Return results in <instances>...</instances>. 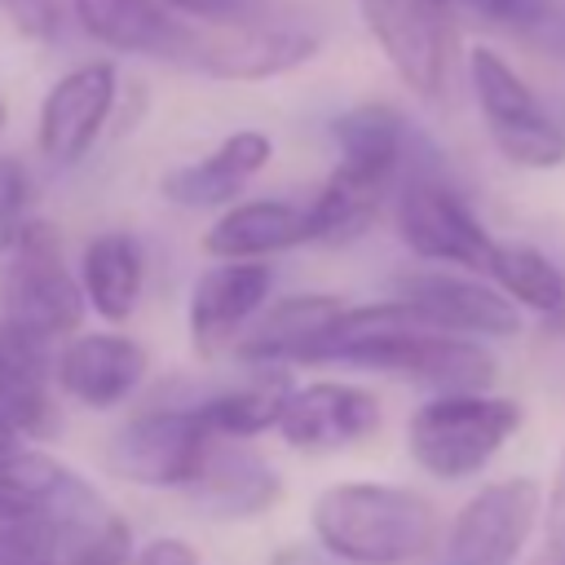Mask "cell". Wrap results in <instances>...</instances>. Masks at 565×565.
<instances>
[{"label": "cell", "mask_w": 565, "mask_h": 565, "mask_svg": "<svg viewBox=\"0 0 565 565\" xmlns=\"http://www.w3.org/2000/svg\"><path fill=\"white\" fill-rule=\"evenodd\" d=\"M305 362L371 366L406 375L415 384H433L441 393H486L494 384V358L477 340L424 322L402 300L349 305Z\"/></svg>", "instance_id": "cell-1"}, {"label": "cell", "mask_w": 565, "mask_h": 565, "mask_svg": "<svg viewBox=\"0 0 565 565\" xmlns=\"http://www.w3.org/2000/svg\"><path fill=\"white\" fill-rule=\"evenodd\" d=\"M309 525L335 561L349 565H406L437 547V508L406 486L384 481H335L313 508Z\"/></svg>", "instance_id": "cell-2"}, {"label": "cell", "mask_w": 565, "mask_h": 565, "mask_svg": "<svg viewBox=\"0 0 565 565\" xmlns=\"http://www.w3.org/2000/svg\"><path fill=\"white\" fill-rule=\"evenodd\" d=\"M331 141L340 150V163L309 199V207L318 243H349L375 221L397 181L406 154V124L393 106L366 102L331 119Z\"/></svg>", "instance_id": "cell-3"}, {"label": "cell", "mask_w": 565, "mask_h": 565, "mask_svg": "<svg viewBox=\"0 0 565 565\" xmlns=\"http://www.w3.org/2000/svg\"><path fill=\"white\" fill-rule=\"evenodd\" d=\"M313 53H318V35L305 22L282 18V9H269L243 22L177 18V35L163 62L190 66L212 79H269L305 66Z\"/></svg>", "instance_id": "cell-4"}, {"label": "cell", "mask_w": 565, "mask_h": 565, "mask_svg": "<svg viewBox=\"0 0 565 565\" xmlns=\"http://www.w3.org/2000/svg\"><path fill=\"white\" fill-rule=\"evenodd\" d=\"M521 428V402L494 393H437L411 415V459L437 481L477 477Z\"/></svg>", "instance_id": "cell-5"}, {"label": "cell", "mask_w": 565, "mask_h": 565, "mask_svg": "<svg viewBox=\"0 0 565 565\" xmlns=\"http://www.w3.org/2000/svg\"><path fill=\"white\" fill-rule=\"evenodd\" d=\"M84 309V287L71 274L53 225L26 221L13 247L0 256V322L49 344L71 335Z\"/></svg>", "instance_id": "cell-6"}, {"label": "cell", "mask_w": 565, "mask_h": 565, "mask_svg": "<svg viewBox=\"0 0 565 565\" xmlns=\"http://www.w3.org/2000/svg\"><path fill=\"white\" fill-rule=\"evenodd\" d=\"M468 79H472L486 132L508 163L530 172H547L565 163V128L539 106L530 84L494 49L468 53Z\"/></svg>", "instance_id": "cell-7"}, {"label": "cell", "mask_w": 565, "mask_h": 565, "mask_svg": "<svg viewBox=\"0 0 565 565\" xmlns=\"http://www.w3.org/2000/svg\"><path fill=\"white\" fill-rule=\"evenodd\" d=\"M216 441L199 406H154L115 433L110 468L137 486L190 490Z\"/></svg>", "instance_id": "cell-8"}, {"label": "cell", "mask_w": 565, "mask_h": 565, "mask_svg": "<svg viewBox=\"0 0 565 565\" xmlns=\"http://www.w3.org/2000/svg\"><path fill=\"white\" fill-rule=\"evenodd\" d=\"M366 31L419 97H441L455 66V18L450 0H358Z\"/></svg>", "instance_id": "cell-9"}, {"label": "cell", "mask_w": 565, "mask_h": 565, "mask_svg": "<svg viewBox=\"0 0 565 565\" xmlns=\"http://www.w3.org/2000/svg\"><path fill=\"white\" fill-rule=\"evenodd\" d=\"M543 512L534 477H503L481 486L446 530L441 565H512Z\"/></svg>", "instance_id": "cell-10"}, {"label": "cell", "mask_w": 565, "mask_h": 565, "mask_svg": "<svg viewBox=\"0 0 565 565\" xmlns=\"http://www.w3.org/2000/svg\"><path fill=\"white\" fill-rule=\"evenodd\" d=\"M397 234L419 260L463 265V269H490L494 238L472 216V207L441 181L415 177L397 194Z\"/></svg>", "instance_id": "cell-11"}, {"label": "cell", "mask_w": 565, "mask_h": 565, "mask_svg": "<svg viewBox=\"0 0 565 565\" xmlns=\"http://www.w3.org/2000/svg\"><path fill=\"white\" fill-rule=\"evenodd\" d=\"M115 84H119L115 62H84V66L66 71L44 93L40 124H35V146L49 163L71 168L93 150V141L102 137V128L110 119Z\"/></svg>", "instance_id": "cell-12"}, {"label": "cell", "mask_w": 565, "mask_h": 565, "mask_svg": "<svg viewBox=\"0 0 565 565\" xmlns=\"http://www.w3.org/2000/svg\"><path fill=\"white\" fill-rule=\"evenodd\" d=\"M393 300L411 305L424 322L455 331V335H516L521 318L516 305L477 278L446 274V269H415L393 282Z\"/></svg>", "instance_id": "cell-13"}, {"label": "cell", "mask_w": 565, "mask_h": 565, "mask_svg": "<svg viewBox=\"0 0 565 565\" xmlns=\"http://www.w3.org/2000/svg\"><path fill=\"white\" fill-rule=\"evenodd\" d=\"M380 428V402L375 393L344 384V380H318L305 388H291L282 402V415L274 433L296 450H344L366 441Z\"/></svg>", "instance_id": "cell-14"}, {"label": "cell", "mask_w": 565, "mask_h": 565, "mask_svg": "<svg viewBox=\"0 0 565 565\" xmlns=\"http://www.w3.org/2000/svg\"><path fill=\"white\" fill-rule=\"evenodd\" d=\"M274 274L260 260H221L199 274L190 291V340L194 353L212 358L243 335V327L269 300Z\"/></svg>", "instance_id": "cell-15"}, {"label": "cell", "mask_w": 565, "mask_h": 565, "mask_svg": "<svg viewBox=\"0 0 565 565\" xmlns=\"http://www.w3.org/2000/svg\"><path fill=\"white\" fill-rule=\"evenodd\" d=\"M53 380L66 397H75L88 411L119 406L132 397L146 380V353L137 340L119 331H93L75 335L57 358H53Z\"/></svg>", "instance_id": "cell-16"}, {"label": "cell", "mask_w": 565, "mask_h": 565, "mask_svg": "<svg viewBox=\"0 0 565 565\" xmlns=\"http://www.w3.org/2000/svg\"><path fill=\"white\" fill-rule=\"evenodd\" d=\"M313 207L291 199H247L225 207L212 230L203 234V252L216 260H265L274 252H287L296 243H313Z\"/></svg>", "instance_id": "cell-17"}, {"label": "cell", "mask_w": 565, "mask_h": 565, "mask_svg": "<svg viewBox=\"0 0 565 565\" xmlns=\"http://www.w3.org/2000/svg\"><path fill=\"white\" fill-rule=\"evenodd\" d=\"M269 154H274V146L260 128H238L203 159L172 168L163 177V199H172L181 207H234L238 194L265 172Z\"/></svg>", "instance_id": "cell-18"}, {"label": "cell", "mask_w": 565, "mask_h": 565, "mask_svg": "<svg viewBox=\"0 0 565 565\" xmlns=\"http://www.w3.org/2000/svg\"><path fill=\"white\" fill-rule=\"evenodd\" d=\"M185 494L207 516H260L265 508H274L282 486H278L274 468L265 463V455H256L247 441L221 437L212 446L199 481Z\"/></svg>", "instance_id": "cell-19"}, {"label": "cell", "mask_w": 565, "mask_h": 565, "mask_svg": "<svg viewBox=\"0 0 565 565\" xmlns=\"http://www.w3.org/2000/svg\"><path fill=\"white\" fill-rule=\"evenodd\" d=\"M349 305L340 296H282L274 300L260 322L243 335L238 353L256 366H287V362H305L309 349L335 327V318Z\"/></svg>", "instance_id": "cell-20"}, {"label": "cell", "mask_w": 565, "mask_h": 565, "mask_svg": "<svg viewBox=\"0 0 565 565\" xmlns=\"http://www.w3.org/2000/svg\"><path fill=\"white\" fill-rule=\"evenodd\" d=\"M53 362L44 340L22 335L0 322V411L18 424V433L49 437L53 433Z\"/></svg>", "instance_id": "cell-21"}, {"label": "cell", "mask_w": 565, "mask_h": 565, "mask_svg": "<svg viewBox=\"0 0 565 565\" xmlns=\"http://www.w3.org/2000/svg\"><path fill=\"white\" fill-rule=\"evenodd\" d=\"M141 282H146V256L132 234L106 230V234L88 238V247L79 256V287H84V300L93 313H102L106 322L132 318V309L141 300Z\"/></svg>", "instance_id": "cell-22"}, {"label": "cell", "mask_w": 565, "mask_h": 565, "mask_svg": "<svg viewBox=\"0 0 565 565\" xmlns=\"http://www.w3.org/2000/svg\"><path fill=\"white\" fill-rule=\"evenodd\" d=\"M71 9L84 35L119 53L168 57L177 35V13H168L159 0H71Z\"/></svg>", "instance_id": "cell-23"}, {"label": "cell", "mask_w": 565, "mask_h": 565, "mask_svg": "<svg viewBox=\"0 0 565 565\" xmlns=\"http://www.w3.org/2000/svg\"><path fill=\"white\" fill-rule=\"evenodd\" d=\"M287 393H291L287 371L265 366L260 380H252V384H243V388H225V393H216V397H207V402H194V406L203 411V419L212 424L216 437L247 441V437H256V433H265V428L278 424Z\"/></svg>", "instance_id": "cell-24"}, {"label": "cell", "mask_w": 565, "mask_h": 565, "mask_svg": "<svg viewBox=\"0 0 565 565\" xmlns=\"http://www.w3.org/2000/svg\"><path fill=\"white\" fill-rule=\"evenodd\" d=\"M486 274L494 278V287L508 300H516V305H525V309H534L543 318H565V274L539 247L499 243Z\"/></svg>", "instance_id": "cell-25"}, {"label": "cell", "mask_w": 565, "mask_h": 565, "mask_svg": "<svg viewBox=\"0 0 565 565\" xmlns=\"http://www.w3.org/2000/svg\"><path fill=\"white\" fill-rule=\"evenodd\" d=\"M159 4L190 22H243L274 9L269 0H159Z\"/></svg>", "instance_id": "cell-26"}, {"label": "cell", "mask_w": 565, "mask_h": 565, "mask_svg": "<svg viewBox=\"0 0 565 565\" xmlns=\"http://www.w3.org/2000/svg\"><path fill=\"white\" fill-rule=\"evenodd\" d=\"M22 207H26V177L18 163L0 159V256L13 247V238L22 234Z\"/></svg>", "instance_id": "cell-27"}, {"label": "cell", "mask_w": 565, "mask_h": 565, "mask_svg": "<svg viewBox=\"0 0 565 565\" xmlns=\"http://www.w3.org/2000/svg\"><path fill=\"white\" fill-rule=\"evenodd\" d=\"M13 26L31 40H57L66 22V0H4Z\"/></svg>", "instance_id": "cell-28"}, {"label": "cell", "mask_w": 565, "mask_h": 565, "mask_svg": "<svg viewBox=\"0 0 565 565\" xmlns=\"http://www.w3.org/2000/svg\"><path fill=\"white\" fill-rule=\"evenodd\" d=\"M463 4L494 26H534L547 13V0H463Z\"/></svg>", "instance_id": "cell-29"}, {"label": "cell", "mask_w": 565, "mask_h": 565, "mask_svg": "<svg viewBox=\"0 0 565 565\" xmlns=\"http://www.w3.org/2000/svg\"><path fill=\"white\" fill-rule=\"evenodd\" d=\"M132 565H199V556H194V547L185 543V539H150V543H141L137 552H132Z\"/></svg>", "instance_id": "cell-30"}, {"label": "cell", "mask_w": 565, "mask_h": 565, "mask_svg": "<svg viewBox=\"0 0 565 565\" xmlns=\"http://www.w3.org/2000/svg\"><path fill=\"white\" fill-rule=\"evenodd\" d=\"M18 441H22V433H18V424H13V419H9L4 411H0V455H13V450H22Z\"/></svg>", "instance_id": "cell-31"}, {"label": "cell", "mask_w": 565, "mask_h": 565, "mask_svg": "<svg viewBox=\"0 0 565 565\" xmlns=\"http://www.w3.org/2000/svg\"><path fill=\"white\" fill-rule=\"evenodd\" d=\"M556 508H561V521H565V468H561V490H556Z\"/></svg>", "instance_id": "cell-32"}, {"label": "cell", "mask_w": 565, "mask_h": 565, "mask_svg": "<svg viewBox=\"0 0 565 565\" xmlns=\"http://www.w3.org/2000/svg\"><path fill=\"white\" fill-rule=\"evenodd\" d=\"M0 128H4V97H0Z\"/></svg>", "instance_id": "cell-33"}, {"label": "cell", "mask_w": 565, "mask_h": 565, "mask_svg": "<svg viewBox=\"0 0 565 565\" xmlns=\"http://www.w3.org/2000/svg\"><path fill=\"white\" fill-rule=\"evenodd\" d=\"M556 565H565V556H561V561H556Z\"/></svg>", "instance_id": "cell-34"}]
</instances>
